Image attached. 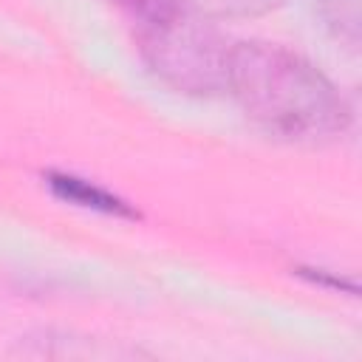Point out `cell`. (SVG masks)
<instances>
[{
	"mask_svg": "<svg viewBox=\"0 0 362 362\" xmlns=\"http://www.w3.org/2000/svg\"><path fill=\"white\" fill-rule=\"evenodd\" d=\"M209 20L189 6L173 23L139 34L144 59L167 85L187 93L223 90L229 42Z\"/></svg>",
	"mask_w": 362,
	"mask_h": 362,
	"instance_id": "obj_2",
	"label": "cell"
},
{
	"mask_svg": "<svg viewBox=\"0 0 362 362\" xmlns=\"http://www.w3.org/2000/svg\"><path fill=\"white\" fill-rule=\"evenodd\" d=\"M286 0H189L192 8L212 20H235V17H257L266 14Z\"/></svg>",
	"mask_w": 362,
	"mask_h": 362,
	"instance_id": "obj_6",
	"label": "cell"
},
{
	"mask_svg": "<svg viewBox=\"0 0 362 362\" xmlns=\"http://www.w3.org/2000/svg\"><path fill=\"white\" fill-rule=\"evenodd\" d=\"M48 187L57 198L68 201V204H76V206H85V209H96V212H105V215H119V218H133L136 212L122 201L116 198L113 192L96 187L93 181H85V178H76V175H68V173H48Z\"/></svg>",
	"mask_w": 362,
	"mask_h": 362,
	"instance_id": "obj_3",
	"label": "cell"
},
{
	"mask_svg": "<svg viewBox=\"0 0 362 362\" xmlns=\"http://www.w3.org/2000/svg\"><path fill=\"white\" fill-rule=\"evenodd\" d=\"M223 90L257 130L286 144H322L351 124L339 88L305 57L277 42L229 45Z\"/></svg>",
	"mask_w": 362,
	"mask_h": 362,
	"instance_id": "obj_1",
	"label": "cell"
},
{
	"mask_svg": "<svg viewBox=\"0 0 362 362\" xmlns=\"http://www.w3.org/2000/svg\"><path fill=\"white\" fill-rule=\"evenodd\" d=\"M110 3L119 11H124L130 17V23H136L139 34L167 25L189 8V0H110Z\"/></svg>",
	"mask_w": 362,
	"mask_h": 362,
	"instance_id": "obj_4",
	"label": "cell"
},
{
	"mask_svg": "<svg viewBox=\"0 0 362 362\" xmlns=\"http://www.w3.org/2000/svg\"><path fill=\"white\" fill-rule=\"evenodd\" d=\"M320 14L342 45H359V0H320Z\"/></svg>",
	"mask_w": 362,
	"mask_h": 362,
	"instance_id": "obj_5",
	"label": "cell"
}]
</instances>
